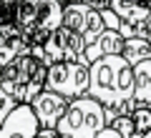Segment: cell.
Masks as SVG:
<instances>
[{
	"instance_id": "1",
	"label": "cell",
	"mask_w": 151,
	"mask_h": 138,
	"mask_svg": "<svg viewBox=\"0 0 151 138\" xmlns=\"http://www.w3.org/2000/svg\"><path fill=\"white\" fill-rule=\"evenodd\" d=\"M134 90H136L134 65L124 55H103L91 63L88 96H93L106 106L108 126L116 116H129L139 106L134 98Z\"/></svg>"
},
{
	"instance_id": "19",
	"label": "cell",
	"mask_w": 151,
	"mask_h": 138,
	"mask_svg": "<svg viewBox=\"0 0 151 138\" xmlns=\"http://www.w3.org/2000/svg\"><path fill=\"white\" fill-rule=\"evenodd\" d=\"M96 138H124V136H121V133L116 131V128H113V126H106V128H103V131L98 133Z\"/></svg>"
},
{
	"instance_id": "7",
	"label": "cell",
	"mask_w": 151,
	"mask_h": 138,
	"mask_svg": "<svg viewBox=\"0 0 151 138\" xmlns=\"http://www.w3.org/2000/svg\"><path fill=\"white\" fill-rule=\"evenodd\" d=\"M63 25L81 33L88 45L96 43V38L106 30V20H103L101 10L88 5V3H65L63 5Z\"/></svg>"
},
{
	"instance_id": "8",
	"label": "cell",
	"mask_w": 151,
	"mask_h": 138,
	"mask_svg": "<svg viewBox=\"0 0 151 138\" xmlns=\"http://www.w3.org/2000/svg\"><path fill=\"white\" fill-rule=\"evenodd\" d=\"M68 103H70V98L60 96V93H55V90L43 88L30 101V106H33V113L38 116V123H40V126H43V128H55L58 121L63 118Z\"/></svg>"
},
{
	"instance_id": "6",
	"label": "cell",
	"mask_w": 151,
	"mask_h": 138,
	"mask_svg": "<svg viewBox=\"0 0 151 138\" xmlns=\"http://www.w3.org/2000/svg\"><path fill=\"white\" fill-rule=\"evenodd\" d=\"M86 48H88V43L83 40L81 33L70 30V28H65V25H60L43 45H33L30 43V50L40 60H45L48 65L58 63V60H81V63H86V60H83Z\"/></svg>"
},
{
	"instance_id": "11",
	"label": "cell",
	"mask_w": 151,
	"mask_h": 138,
	"mask_svg": "<svg viewBox=\"0 0 151 138\" xmlns=\"http://www.w3.org/2000/svg\"><path fill=\"white\" fill-rule=\"evenodd\" d=\"M111 10L126 25H146L151 13L149 0H111Z\"/></svg>"
},
{
	"instance_id": "12",
	"label": "cell",
	"mask_w": 151,
	"mask_h": 138,
	"mask_svg": "<svg viewBox=\"0 0 151 138\" xmlns=\"http://www.w3.org/2000/svg\"><path fill=\"white\" fill-rule=\"evenodd\" d=\"M134 80H136V90H134L136 103L151 106V58L134 65Z\"/></svg>"
},
{
	"instance_id": "22",
	"label": "cell",
	"mask_w": 151,
	"mask_h": 138,
	"mask_svg": "<svg viewBox=\"0 0 151 138\" xmlns=\"http://www.w3.org/2000/svg\"><path fill=\"white\" fill-rule=\"evenodd\" d=\"M144 138H151V131H149V133H146V136H144Z\"/></svg>"
},
{
	"instance_id": "20",
	"label": "cell",
	"mask_w": 151,
	"mask_h": 138,
	"mask_svg": "<svg viewBox=\"0 0 151 138\" xmlns=\"http://www.w3.org/2000/svg\"><path fill=\"white\" fill-rule=\"evenodd\" d=\"M144 38H146V40L151 43V25H149V30H146V35H144Z\"/></svg>"
},
{
	"instance_id": "21",
	"label": "cell",
	"mask_w": 151,
	"mask_h": 138,
	"mask_svg": "<svg viewBox=\"0 0 151 138\" xmlns=\"http://www.w3.org/2000/svg\"><path fill=\"white\" fill-rule=\"evenodd\" d=\"M0 88H3V68H0Z\"/></svg>"
},
{
	"instance_id": "16",
	"label": "cell",
	"mask_w": 151,
	"mask_h": 138,
	"mask_svg": "<svg viewBox=\"0 0 151 138\" xmlns=\"http://www.w3.org/2000/svg\"><path fill=\"white\" fill-rule=\"evenodd\" d=\"M18 108V98L13 93H8L5 88H0V126L5 123V118Z\"/></svg>"
},
{
	"instance_id": "9",
	"label": "cell",
	"mask_w": 151,
	"mask_h": 138,
	"mask_svg": "<svg viewBox=\"0 0 151 138\" xmlns=\"http://www.w3.org/2000/svg\"><path fill=\"white\" fill-rule=\"evenodd\" d=\"M38 128V116L33 113L30 103H18V108L5 118L0 126V138H35Z\"/></svg>"
},
{
	"instance_id": "3",
	"label": "cell",
	"mask_w": 151,
	"mask_h": 138,
	"mask_svg": "<svg viewBox=\"0 0 151 138\" xmlns=\"http://www.w3.org/2000/svg\"><path fill=\"white\" fill-rule=\"evenodd\" d=\"M63 0H20L15 23L30 35L33 45H43L63 25Z\"/></svg>"
},
{
	"instance_id": "18",
	"label": "cell",
	"mask_w": 151,
	"mask_h": 138,
	"mask_svg": "<svg viewBox=\"0 0 151 138\" xmlns=\"http://www.w3.org/2000/svg\"><path fill=\"white\" fill-rule=\"evenodd\" d=\"M35 138H68V136H63V133L58 131V128H38V133H35Z\"/></svg>"
},
{
	"instance_id": "23",
	"label": "cell",
	"mask_w": 151,
	"mask_h": 138,
	"mask_svg": "<svg viewBox=\"0 0 151 138\" xmlns=\"http://www.w3.org/2000/svg\"><path fill=\"white\" fill-rule=\"evenodd\" d=\"M149 25H151V13H149Z\"/></svg>"
},
{
	"instance_id": "10",
	"label": "cell",
	"mask_w": 151,
	"mask_h": 138,
	"mask_svg": "<svg viewBox=\"0 0 151 138\" xmlns=\"http://www.w3.org/2000/svg\"><path fill=\"white\" fill-rule=\"evenodd\" d=\"M124 45H126L124 33H121V30H113V28H106V30L96 38V43H91V45L86 48L83 60L91 65L93 60L103 58V55H121V53H124Z\"/></svg>"
},
{
	"instance_id": "14",
	"label": "cell",
	"mask_w": 151,
	"mask_h": 138,
	"mask_svg": "<svg viewBox=\"0 0 151 138\" xmlns=\"http://www.w3.org/2000/svg\"><path fill=\"white\" fill-rule=\"evenodd\" d=\"M131 118H134V123H136L139 138H144L146 133L151 131V106H136L134 111H131Z\"/></svg>"
},
{
	"instance_id": "15",
	"label": "cell",
	"mask_w": 151,
	"mask_h": 138,
	"mask_svg": "<svg viewBox=\"0 0 151 138\" xmlns=\"http://www.w3.org/2000/svg\"><path fill=\"white\" fill-rule=\"evenodd\" d=\"M111 126L116 128L124 138H139V133H136V123H134V118H131V113H129V116H116L111 121Z\"/></svg>"
},
{
	"instance_id": "17",
	"label": "cell",
	"mask_w": 151,
	"mask_h": 138,
	"mask_svg": "<svg viewBox=\"0 0 151 138\" xmlns=\"http://www.w3.org/2000/svg\"><path fill=\"white\" fill-rule=\"evenodd\" d=\"M20 0H0V25L15 20V8Z\"/></svg>"
},
{
	"instance_id": "13",
	"label": "cell",
	"mask_w": 151,
	"mask_h": 138,
	"mask_svg": "<svg viewBox=\"0 0 151 138\" xmlns=\"http://www.w3.org/2000/svg\"><path fill=\"white\" fill-rule=\"evenodd\" d=\"M124 55L131 65L141 63V60H149L151 58V43L146 38H126V45H124Z\"/></svg>"
},
{
	"instance_id": "2",
	"label": "cell",
	"mask_w": 151,
	"mask_h": 138,
	"mask_svg": "<svg viewBox=\"0 0 151 138\" xmlns=\"http://www.w3.org/2000/svg\"><path fill=\"white\" fill-rule=\"evenodd\" d=\"M48 63L40 60L30 48L3 65V88L18 98V103H30L45 88Z\"/></svg>"
},
{
	"instance_id": "4",
	"label": "cell",
	"mask_w": 151,
	"mask_h": 138,
	"mask_svg": "<svg viewBox=\"0 0 151 138\" xmlns=\"http://www.w3.org/2000/svg\"><path fill=\"white\" fill-rule=\"evenodd\" d=\"M106 126H108L106 106L86 93V96L73 98L68 103L63 118L58 121L55 128L68 138H96Z\"/></svg>"
},
{
	"instance_id": "5",
	"label": "cell",
	"mask_w": 151,
	"mask_h": 138,
	"mask_svg": "<svg viewBox=\"0 0 151 138\" xmlns=\"http://www.w3.org/2000/svg\"><path fill=\"white\" fill-rule=\"evenodd\" d=\"M91 85V65L81 63V60H58V63L48 65V80L45 88L55 90L65 98H81L88 93Z\"/></svg>"
}]
</instances>
